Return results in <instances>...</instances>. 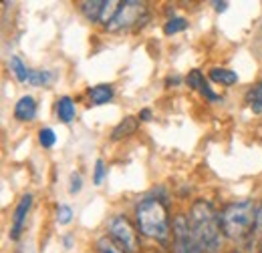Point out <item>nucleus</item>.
Wrapping results in <instances>:
<instances>
[{
    "label": "nucleus",
    "mask_w": 262,
    "mask_h": 253,
    "mask_svg": "<svg viewBox=\"0 0 262 253\" xmlns=\"http://www.w3.org/2000/svg\"><path fill=\"white\" fill-rule=\"evenodd\" d=\"M149 20V8L145 2L139 0H123L117 14L105 27L109 32H127L141 29Z\"/></svg>",
    "instance_id": "4"
},
{
    "label": "nucleus",
    "mask_w": 262,
    "mask_h": 253,
    "mask_svg": "<svg viewBox=\"0 0 262 253\" xmlns=\"http://www.w3.org/2000/svg\"><path fill=\"white\" fill-rule=\"evenodd\" d=\"M103 179H105V163H103V159H97V161H95L93 183H95V185H101V183H103Z\"/></svg>",
    "instance_id": "22"
},
{
    "label": "nucleus",
    "mask_w": 262,
    "mask_h": 253,
    "mask_svg": "<svg viewBox=\"0 0 262 253\" xmlns=\"http://www.w3.org/2000/svg\"><path fill=\"white\" fill-rule=\"evenodd\" d=\"M55 81V74L51 70H33L31 68V77H29V85L33 87H47Z\"/></svg>",
    "instance_id": "16"
},
{
    "label": "nucleus",
    "mask_w": 262,
    "mask_h": 253,
    "mask_svg": "<svg viewBox=\"0 0 262 253\" xmlns=\"http://www.w3.org/2000/svg\"><path fill=\"white\" fill-rule=\"evenodd\" d=\"M107 229H109V237H111L125 253L139 251V237H137V231H135V227L131 225V221L125 215H113V217L109 219V223H107Z\"/></svg>",
    "instance_id": "5"
},
{
    "label": "nucleus",
    "mask_w": 262,
    "mask_h": 253,
    "mask_svg": "<svg viewBox=\"0 0 262 253\" xmlns=\"http://www.w3.org/2000/svg\"><path fill=\"white\" fill-rule=\"evenodd\" d=\"M97 249H99V253H125L111 237H99Z\"/></svg>",
    "instance_id": "19"
},
{
    "label": "nucleus",
    "mask_w": 262,
    "mask_h": 253,
    "mask_svg": "<svg viewBox=\"0 0 262 253\" xmlns=\"http://www.w3.org/2000/svg\"><path fill=\"white\" fill-rule=\"evenodd\" d=\"M8 68L12 70V74L16 77V81L18 83H23V85H29V77H31V68L27 66V64L20 61V57H10V61H8Z\"/></svg>",
    "instance_id": "13"
},
{
    "label": "nucleus",
    "mask_w": 262,
    "mask_h": 253,
    "mask_svg": "<svg viewBox=\"0 0 262 253\" xmlns=\"http://www.w3.org/2000/svg\"><path fill=\"white\" fill-rule=\"evenodd\" d=\"M212 4H214V8H216L218 12H224V10L228 8V2H226V0H222V2H212Z\"/></svg>",
    "instance_id": "26"
},
{
    "label": "nucleus",
    "mask_w": 262,
    "mask_h": 253,
    "mask_svg": "<svg viewBox=\"0 0 262 253\" xmlns=\"http://www.w3.org/2000/svg\"><path fill=\"white\" fill-rule=\"evenodd\" d=\"M75 115H77V109H75L73 98L71 96H61L57 100V117H59V121L69 125L75 119Z\"/></svg>",
    "instance_id": "11"
},
{
    "label": "nucleus",
    "mask_w": 262,
    "mask_h": 253,
    "mask_svg": "<svg viewBox=\"0 0 262 253\" xmlns=\"http://www.w3.org/2000/svg\"><path fill=\"white\" fill-rule=\"evenodd\" d=\"M186 29H188V20L182 18V16H171V18H167V22L164 24V32L167 36H171L176 32L186 31Z\"/></svg>",
    "instance_id": "17"
},
{
    "label": "nucleus",
    "mask_w": 262,
    "mask_h": 253,
    "mask_svg": "<svg viewBox=\"0 0 262 253\" xmlns=\"http://www.w3.org/2000/svg\"><path fill=\"white\" fill-rule=\"evenodd\" d=\"M135 223H137V229L141 235L156 239L160 243H167V239L171 235L169 215H167L164 199H158V197L141 199L135 207Z\"/></svg>",
    "instance_id": "3"
},
{
    "label": "nucleus",
    "mask_w": 262,
    "mask_h": 253,
    "mask_svg": "<svg viewBox=\"0 0 262 253\" xmlns=\"http://www.w3.org/2000/svg\"><path fill=\"white\" fill-rule=\"evenodd\" d=\"M34 117H36V100L31 95L20 96L14 105V119L29 123V121H34Z\"/></svg>",
    "instance_id": "9"
},
{
    "label": "nucleus",
    "mask_w": 262,
    "mask_h": 253,
    "mask_svg": "<svg viewBox=\"0 0 262 253\" xmlns=\"http://www.w3.org/2000/svg\"><path fill=\"white\" fill-rule=\"evenodd\" d=\"M73 219V209L65 205V203H61L59 207H57V221L61 223V225H67V223H71Z\"/></svg>",
    "instance_id": "21"
},
{
    "label": "nucleus",
    "mask_w": 262,
    "mask_h": 253,
    "mask_svg": "<svg viewBox=\"0 0 262 253\" xmlns=\"http://www.w3.org/2000/svg\"><path fill=\"white\" fill-rule=\"evenodd\" d=\"M31 205H33V195L27 193L20 197V201L16 203L14 207V213H12V219H10V231H8V237L12 241H18L20 239V233H23V227L27 221V215L31 211Z\"/></svg>",
    "instance_id": "8"
},
{
    "label": "nucleus",
    "mask_w": 262,
    "mask_h": 253,
    "mask_svg": "<svg viewBox=\"0 0 262 253\" xmlns=\"http://www.w3.org/2000/svg\"><path fill=\"white\" fill-rule=\"evenodd\" d=\"M246 103L252 109V113L262 115V83H256L248 93H246Z\"/></svg>",
    "instance_id": "15"
},
{
    "label": "nucleus",
    "mask_w": 262,
    "mask_h": 253,
    "mask_svg": "<svg viewBox=\"0 0 262 253\" xmlns=\"http://www.w3.org/2000/svg\"><path fill=\"white\" fill-rule=\"evenodd\" d=\"M180 83H182L180 77H169V79H167V85H180Z\"/></svg>",
    "instance_id": "27"
},
{
    "label": "nucleus",
    "mask_w": 262,
    "mask_h": 253,
    "mask_svg": "<svg viewBox=\"0 0 262 253\" xmlns=\"http://www.w3.org/2000/svg\"><path fill=\"white\" fill-rule=\"evenodd\" d=\"M113 87L111 85H95L89 89V105L99 107V105H107L113 98Z\"/></svg>",
    "instance_id": "10"
},
{
    "label": "nucleus",
    "mask_w": 262,
    "mask_h": 253,
    "mask_svg": "<svg viewBox=\"0 0 262 253\" xmlns=\"http://www.w3.org/2000/svg\"><path fill=\"white\" fill-rule=\"evenodd\" d=\"M83 187V177H81V173H71V185H69V191L73 193V195H77L79 191Z\"/></svg>",
    "instance_id": "23"
},
{
    "label": "nucleus",
    "mask_w": 262,
    "mask_h": 253,
    "mask_svg": "<svg viewBox=\"0 0 262 253\" xmlns=\"http://www.w3.org/2000/svg\"><path fill=\"white\" fill-rule=\"evenodd\" d=\"M256 209L252 199L234 201L220 211V223L224 235L236 243H252L256 231Z\"/></svg>",
    "instance_id": "2"
},
{
    "label": "nucleus",
    "mask_w": 262,
    "mask_h": 253,
    "mask_svg": "<svg viewBox=\"0 0 262 253\" xmlns=\"http://www.w3.org/2000/svg\"><path fill=\"white\" fill-rule=\"evenodd\" d=\"M258 253H262V239H260V249H258Z\"/></svg>",
    "instance_id": "29"
},
{
    "label": "nucleus",
    "mask_w": 262,
    "mask_h": 253,
    "mask_svg": "<svg viewBox=\"0 0 262 253\" xmlns=\"http://www.w3.org/2000/svg\"><path fill=\"white\" fill-rule=\"evenodd\" d=\"M254 239H262V203L256 209V231H254Z\"/></svg>",
    "instance_id": "24"
},
{
    "label": "nucleus",
    "mask_w": 262,
    "mask_h": 253,
    "mask_svg": "<svg viewBox=\"0 0 262 253\" xmlns=\"http://www.w3.org/2000/svg\"><path fill=\"white\" fill-rule=\"evenodd\" d=\"M210 79H212L214 83L224 85V87H230V85L238 83V74H236L234 70H228V68H218V66L210 70Z\"/></svg>",
    "instance_id": "14"
},
{
    "label": "nucleus",
    "mask_w": 262,
    "mask_h": 253,
    "mask_svg": "<svg viewBox=\"0 0 262 253\" xmlns=\"http://www.w3.org/2000/svg\"><path fill=\"white\" fill-rule=\"evenodd\" d=\"M190 227L192 233L196 237L204 253H218L222 247V223H220V213L214 209V205L210 201L198 199L194 201L192 209H190Z\"/></svg>",
    "instance_id": "1"
},
{
    "label": "nucleus",
    "mask_w": 262,
    "mask_h": 253,
    "mask_svg": "<svg viewBox=\"0 0 262 253\" xmlns=\"http://www.w3.org/2000/svg\"><path fill=\"white\" fill-rule=\"evenodd\" d=\"M71 243H73V237H71V235H67V237H65V245H67V247H71Z\"/></svg>",
    "instance_id": "28"
},
{
    "label": "nucleus",
    "mask_w": 262,
    "mask_h": 253,
    "mask_svg": "<svg viewBox=\"0 0 262 253\" xmlns=\"http://www.w3.org/2000/svg\"><path fill=\"white\" fill-rule=\"evenodd\" d=\"M149 253H160V251H149Z\"/></svg>",
    "instance_id": "30"
},
{
    "label": "nucleus",
    "mask_w": 262,
    "mask_h": 253,
    "mask_svg": "<svg viewBox=\"0 0 262 253\" xmlns=\"http://www.w3.org/2000/svg\"><path fill=\"white\" fill-rule=\"evenodd\" d=\"M139 121H151V109H141L139 111Z\"/></svg>",
    "instance_id": "25"
},
{
    "label": "nucleus",
    "mask_w": 262,
    "mask_h": 253,
    "mask_svg": "<svg viewBox=\"0 0 262 253\" xmlns=\"http://www.w3.org/2000/svg\"><path fill=\"white\" fill-rule=\"evenodd\" d=\"M38 143H40V147L51 149V147L57 143V135H55V131H53L51 127H42V129L38 131Z\"/></svg>",
    "instance_id": "18"
},
{
    "label": "nucleus",
    "mask_w": 262,
    "mask_h": 253,
    "mask_svg": "<svg viewBox=\"0 0 262 253\" xmlns=\"http://www.w3.org/2000/svg\"><path fill=\"white\" fill-rule=\"evenodd\" d=\"M171 235H173L176 253H204L192 233L190 219L186 215H176V219L171 223Z\"/></svg>",
    "instance_id": "6"
},
{
    "label": "nucleus",
    "mask_w": 262,
    "mask_h": 253,
    "mask_svg": "<svg viewBox=\"0 0 262 253\" xmlns=\"http://www.w3.org/2000/svg\"><path fill=\"white\" fill-rule=\"evenodd\" d=\"M119 6H121V2H115V0H87V2H79V10L85 14L87 20L103 22L105 27L117 14Z\"/></svg>",
    "instance_id": "7"
},
{
    "label": "nucleus",
    "mask_w": 262,
    "mask_h": 253,
    "mask_svg": "<svg viewBox=\"0 0 262 253\" xmlns=\"http://www.w3.org/2000/svg\"><path fill=\"white\" fill-rule=\"evenodd\" d=\"M137 127H139V123H137L135 117H125L119 125L111 131V141H119L123 137H129V135H133L137 131Z\"/></svg>",
    "instance_id": "12"
},
{
    "label": "nucleus",
    "mask_w": 262,
    "mask_h": 253,
    "mask_svg": "<svg viewBox=\"0 0 262 253\" xmlns=\"http://www.w3.org/2000/svg\"><path fill=\"white\" fill-rule=\"evenodd\" d=\"M186 83H188V87H192L194 91H202V89L208 85V81L204 79V74H202L198 68H194V70L186 77Z\"/></svg>",
    "instance_id": "20"
},
{
    "label": "nucleus",
    "mask_w": 262,
    "mask_h": 253,
    "mask_svg": "<svg viewBox=\"0 0 262 253\" xmlns=\"http://www.w3.org/2000/svg\"><path fill=\"white\" fill-rule=\"evenodd\" d=\"M232 253H238V251H232Z\"/></svg>",
    "instance_id": "31"
}]
</instances>
